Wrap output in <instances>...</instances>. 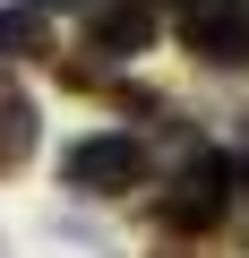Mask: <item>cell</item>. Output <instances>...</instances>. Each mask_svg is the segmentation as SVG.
Wrapping results in <instances>:
<instances>
[{
    "instance_id": "5b68a950",
    "label": "cell",
    "mask_w": 249,
    "mask_h": 258,
    "mask_svg": "<svg viewBox=\"0 0 249 258\" xmlns=\"http://www.w3.org/2000/svg\"><path fill=\"white\" fill-rule=\"evenodd\" d=\"M35 155V103H26V86L0 69V172H18Z\"/></svg>"
},
{
    "instance_id": "277c9868",
    "label": "cell",
    "mask_w": 249,
    "mask_h": 258,
    "mask_svg": "<svg viewBox=\"0 0 249 258\" xmlns=\"http://www.w3.org/2000/svg\"><path fill=\"white\" fill-rule=\"evenodd\" d=\"M86 43L103 60H129V52L155 43V9L146 0H86Z\"/></svg>"
},
{
    "instance_id": "8992f818",
    "label": "cell",
    "mask_w": 249,
    "mask_h": 258,
    "mask_svg": "<svg viewBox=\"0 0 249 258\" xmlns=\"http://www.w3.org/2000/svg\"><path fill=\"white\" fill-rule=\"evenodd\" d=\"M35 52H52V26H43V9H0V69L9 60H35Z\"/></svg>"
},
{
    "instance_id": "6da1fadb",
    "label": "cell",
    "mask_w": 249,
    "mask_h": 258,
    "mask_svg": "<svg viewBox=\"0 0 249 258\" xmlns=\"http://www.w3.org/2000/svg\"><path fill=\"white\" fill-rule=\"evenodd\" d=\"M232 181H240V172H232V155H215V147H206V155H189V164L163 181L155 224H163V232H181V241H189V232H215V224H223V207H232Z\"/></svg>"
},
{
    "instance_id": "7a4b0ae2",
    "label": "cell",
    "mask_w": 249,
    "mask_h": 258,
    "mask_svg": "<svg viewBox=\"0 0 249 258\" xmlns=\"http://www.w3.org/2000/svg\"><path fill=\"white\" fill-rule=\"evenodd\" d=\"M60 181L77 198H120V189H138L146 181V147L129 138V129H103V138H77L60 155Z\"/></svg>"
},
{
    "instance_id": "52a82bcc",
    "label": "cell",
    "mask_w": 249,
    "mask_h": 258,
    "mask_svg": "<svg viewBox=\"0 0 249 258\" xmlns=\"http://www.w3.org/2000/svg\"><path fill=\"white\" fill-rule=\"evenodd\" d=\"M26 9H86V0H26Z\"/></svg>"
},
{
    "instance_id": "3957f363",
    "label": "cell",
    "mask_w": 249,
    "mask_h": 258,
    "mask_svg": "<svg viewBox=\"0 0 249 258\" xmlns=\"http://www.w3.org/2000/svg\"><path fill=\"white\" fill-rule=\"evenodd\" d=\"M181 43H189L206 69H240V60H249V9H240V0H189Z\"/></svg>"
}]
</instances>
